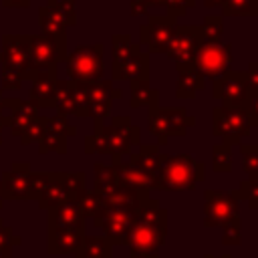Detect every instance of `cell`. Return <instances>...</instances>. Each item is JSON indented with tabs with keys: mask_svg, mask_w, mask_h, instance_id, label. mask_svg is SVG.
<instances>
[{
	"mask_svg": "<svg viewBox=\"0 0 258 258\" xmlns=\"http://www.w3.org/2000/svg\"><path fill=\"white\" fill-rule=\"evenodd\" d=\"M93 135L85 137V153H107L113 157V165L121 163L125 153H131L133 145H139L141 129L131 123V117L117 115L107 125L105 121H93Z\"/></svg>",
	"mask_w": 258,
	"mask_h": 258,
	"instance_id": "1",
	"label": "cell"
},
{
	"mask_svg": "<svg viewBox=\"0 0 258 258\" xmlns=\"http://www.w3.org/2000/svg\"><path fill=\"white\" fill-rule=\"evenodd\" d=\"M167 238V210L153 198H149L137 212L129 234L123 240L127 248H139L147 254H157Z\"/></svg>",
	"mask_w": 258,
	"mask_h": 258,
	"instance_id": "2",
	"label": "cell"
},
{
	"mask_svg": "<svg viewBox=\"0 0 258 258\" xmlns=\"http://www.w3.org/2000/svg\"><path fill=\"white\" fill-rule=\"evenodd\" d=\"M206 179L204 161L194 159L187 153L165 155L159 153L155 171V189L161 191H194L198 183Z\"/></svg>",
	"mask_w": 258,
	"mask_h": 258,
	"instance_id": "3",
	"label": "cell"
},
{
	"mask_svg": "<svg viewBox=\"0 0 258 258\" xmlns=\"http://www.w3.org/2000/svg\"><path fill=\"white\" fill-rule=\"evenodd\" d=\"M196 117L187 115L185 107H147V129L157 137L159 145H167L171 135L183 137L189 127H196Z\"/></svg>",
	"mask_w": 258,
	"mask_h": 258,
	"instance_id": "4",
	"label": "cell"
},
{
	"mask_svg": "<svg viewBox=\"0 0 258 258\" xmlns=\"http://www.w3.org/2000/svg\"><path fill=\"white\" fill-rule=\"evenodd\" d=\"M105 46L101 42L95 44H83L73 48V52H67L64 58V71L69 81L79 83H93L103 79L105 75Z\"/></svg>",
	"mask_w": 258,
	"mask_h": 258,
	"instance_id": "5",
	"label": "cell"
},
{
	"mask_svg": "<svg viewBox=\"0 0 258 258\" xmlns=\"http://www.w3.org/2000/svg\"><path fill=\"white\" fill-rule=\"evenodd\" d=\"M250 119L244 107H224L212 109V135L220 137L226 145H240L242 137H250Z\"/></svg>",
	"mask_w": 258,
	"mask_h": 258,
	"instance_id": "6",
	"label": "cell"
},
{
	"mask_svg": "<svg viewBox=\"0 0 258 258\" xmlns=\"http://www.w3.org/2000/svg\"><path fill=\"white\" fill-rule=\"evenodd\" d=\"M67 58V32L62 34H30V69H50Z\"/></svg>",
	"mask_w": 258,
	"mask_h": 258,
	"instance_id": "7",
	"label": "cell"
},
{
	"mask_svg": "<svg viewBox=\"0 0 258 258\" xmlns=\"http://www.w3.org/2000/svg\"><path fill=\"white\" fill-rule=\"evenodd\" d=\"M240 218V200L238 191H220V189H206L204 191V226L216 228L224 226L232 220Z\"/></svg>",
	"mask_w": 258,
	"mask_h": 258,
	"instance_id": "8",
	"label": "cell"
},
{
	"mask_svg": "<svg viewBox=\"0 0 258 258\" xmlns=\"http://www.w3.org/2000/svg\"><path fill=\"white\" fill-rule=\"evenodd\" d=\"M177 18L169 14H149L147 24L139 26V44L147 48V54L165 52L175 30Z\"/></svg>",
	"mask_w": 258,
	"mask_h": 258,
	"instance_id": "9",
	"label": "cell"
},
{
	"mask_svg": "<svg viewBox=\"0 0 258 258\" xmlns=\"http://www.w3.org/2000/svg\"><path fill=\"white\" fill-rule=\"evenodd\" d=\"M232 44L226 42H202L196 56H194V64L196 69L202 73V77H210V79H218L222 73H226L232 67Z\"/></svg>",
	"mask_w": 258,
	"mask_h": 258,
	"instance_id": "10",
	"label": "cell"
},
{
	"mask_svg": "<svg viewBox=\"0 0 258 258\" xmlns=\"http://www.w3.org/2000/svg\"><path fill=\"white\" fill-rule=\"evenodd\" d=\"M212 97L222 101L224 107H246V103L250 99L246 71L228 69L218 79H214Z\"/></svg>",
	"mask_w": 258,
	"mask_h": 258,
	"instance_id": "11",
	"label": "cell"
},
{
	"mask_svg": "<svg viewBox=\"0 0 258 258\" xmlns=\"http://www.w3.org/2000/svg\"><path fill=\"white\" fill-rule=\"evenodd\" d=\"M133 220H135V212H131L127 208H119V206H107L103 216L93 224H95V228L103 230V236L113 246H123V240L129 234Z\"/></svg>",
	"mask_w": 258,
	"mask_h": 258,
	"instance_id": "12",
	"label": "cell"
},
{
	"mask_svg": "<svg viewBox=\"0 0 258 258\" xmlns=\"http://www.w3.org/2000/svg\"><path fill=\"white\" fill-rule=\"evenodd\" d=\"M202 42H204V34H202L200 26H175L165 54L175 64L191 62Z\"/></svg>",
	"mask_w": 258,
	"mask_h": 258,
	"instance_id": "13",
	"label": "cell"
},
{
	"mask_svg": "<svg viewBox=\"0 0 258 258\" xmlns=\"http://www.w3.org/2000/svg\"><path fill=\"white\" fill-rule=\"evenodd\" d=\"M26 79L32 83L28 93V103L40 109H50L54 105V91H56V67L50 69H36L28 71Z\"/></svg>",
	"mask_w": 258,
	"mask_h": 258,
	"instance_id": "14",
	"label": "cell"
},
{
	"mask_svg": "<svg viewBox=\"0 0 258 258\" xmlns=\"http://www.w3.org/2000/svg\"><path fill=\"white\" fill-rule=\"evenodd\" d=\"M0 64L24 73L26 79V73L30 69V34H4Z\"/></svg>",
	"mask_w": 258,
	"mask_h": 258,
	"instance_id": "15",
	"label": "cell"
},
{
	"mask_svg": "<svg viewBox=\"0 0 258 258\" xmlns=\"http://www.w3.org/2000/svg\"><path fill=\"white\" fill-rule=\"evenodd\" d=\"M30 163L28 161H12L10 169L0 175L4 198L6 200H28V179H30Z\"/></svg>",
	"mask_w": 258,
	"mask_h": 258,
	"instance_id": "16",
	"label": "cell"
},
{
	"mask_svg": "<svg viewBox=\"0 0 258 258\" xmlns=\"http://www.w3.org/2000/svg\"><path fill=\"white\" fill-rule=\"evenodd\" d=\"M85 228H60V230H46V252L50 256H67L77 254L83 238Z\"/></svg>",
	"mask_w": 258,
	"mask_h": 258,
	"instance_id": "17",
	"label": "cell"
},
{
	"mask_svg": "<svg viewBox=\"0 0 258 258\" xmlns=\"http://www.w3.org/2000/svg\"><path fill=\"white\" fill-rule=\"evenodd\" d=\"M85 216L77 204V200H64L56 208L48 210L46 218V230H60V228H85Z\"/></svg>",
	"mask_w": 258,
	"mask_h": 258,
	"instance_id": "18",
	"label": "cell"
},
{
	"mask_svg": "<svg viewBox=\"0 0 258 258\" xmlns=\"http://www.w3.org/2000/svg\"><path fill=\"white\" fill-rule=\"evenodd\" d=\"M177 83H175V97L177 99H194L198 91L204 89L206 79L196 69L194 62H177L175 64Z\"/></svg>",
	"mask_w": 258,
	"mask_h": 258,
	"instance_id": "19",
	"label": "cell"
},
{
	"mask_svg": "<svg viewBox=\"0 0 258 258\" xmlns=\"http://www.w3.org/2000/svg\"><path fill=\"white\" fill-rule=\"evenodd\" d=\"M115 171H117V177H119V183L123 189H131V191H151L155 189V177L149 175L147 171L131 165L129 161L127 163H117L115 165Z\"/></svg>",
	"mask_w": 258,
	"mask_h": 258,
	"instance_id": "20",
	"label": "cell"
},
{
	"mask_svg": "<svg viewBox=\"0 0 258 258\" xmlns=\"http://www.w3.org/2000/svg\"><path fill=\"white\" fill-rule=\"evenodd\" d=\"M113 81H133V79H149V54L137 52L121 64H111Z\"/></svg>",
	"mask_w": 258,
	"mask_h": 258,
	"instance_id": "21",
	"label": "cell"
},
{
	"mask_svg": "<svg viewBox=\"0 0 258 258\" xmlns=\"http://www.w3.org/2000/svg\"><path fill=\"white\" fill-rule=\"evenodd\" d=\"M93 173H95V183H93V191L107 202L115 191L121 189L115 165H105V163H95L93 165Z\"/></svg>",
	"mask_w": 258,
	"mask_h": 258,
	"instance_id": "22",
	"label": "cell"
},
{
	"mask_svg": "<svg viewBox=\"0 0 258 258\" xmlns=\"http://www.w3.org/2000/svg\"><path fill=\"white\" fill-rule=\"evenodd\" d=\"M64 200H69V194H67L64 181H62V171H50V179H48L42 196L36 200L38 208L48 212V210L56 208L58 204H62Z\"/></svg>",
	"mask_w": 258,
	"mask_h": 258,
	"instance_id": "23",
	"label": "cell"
},
{
	"mask_svg": "<svg viewBox=\"0 0 258 258\" xmlns=\"http://www.w3.org/2000/svg\"><path fill=\"white\" fill-rule=\"evenodd\" d=\"M8 115H10V133L16 135V137H20L24 133V129L32 121H36L40 117V111L34 105H30L28 101H22L20 99V103L12 111H8Z\"/></svg>",
	"mask_w": 258,
	"mask_h": 258,
	"instance_id": "24",
	"label": "cell"
},
{
	"mask_svg": "<svg viewBox=\"0 0 258 258\" xmlns=\"http://www.w3.org/2000/svg\"><path fill=\"white\" fill-rule=\"evenodd\" d=\"M131 83V97H129V105L133 109L139 107H151V105H159V93L155 89L149 87V79H133Z\"/></svg>",
	"mask_w": 258,
	"mask_h": 258,
	"instance_id": "25",
	"label": "cell"
},
{
	"mask_svg": "<svg viewBox=\"0 0 258 258\" xmlns=\"http://www.w3.org/2000/svg\"><path fill=\"white\" fill-rule=\"evenodd\" d=\"M75 256H79V258H113V244L105 236H87L85 234L83 244Z\"/></svg>",
	"mask_w": 258,
	"mask_h": 258,
	"instance_id": "26",
	"label": "cell"
},
{
	"mask_svg": "<svg viewBox=\"0 0 258 258\" xmlns=\"http://www.w3.org/2000/svg\"><path fill=\"white\" fill-rule=\"evenodd\" d=\"M38 26H40V32L44 34H62L69 28L62 14L50 4H44L38 8Z\"/></svg>",
	"mask_w": 258,
	"mask_h": 258,
	"instance_id": "27",
	"label": "cell"
},
{
	"mask_svg": "<svg viewBox=\"0 0 258 258\" xmlns=\"http://www.w3.org/2000/svg\"><path fill=\"white\" fill-rule=\"evenodd\" d=\"M129 163L147 171L149 175L155 177L157 171V163H159V145H147V143H139L137 153H133L129 157Z\"/></svg>",
	"mask_w": 258,
	"mask_h": 258,
	"instance_id": "28",
	"label": "cell"
},
{
	"mask_svg": "<svg viewBox=\"0 0 258 258\" xmlns=\"http://www.w3.org/2000/svg\"><path fill=\"white\" fill-rule=\"evenodd\" d=\"M87 93H89V105L91 103H113L115 99L123 97L121 89H117L113 81H105V79L87 83Z\"/></svg>",
	"mask_w": 258,
	"mask_h": 258,
	"instance_id": "29",
	"label": "cell"
},
{
	"mask_svg": "<svg viewBox=\"0 0 258 258\" xmlns=\"http://www.w3.org/2000/svg\"><path fill=\"white\" fill-rule=\"evenodd\" d=\"M111 50H113V64H121L123 60L137 54L141 50V44L133 42L129 34H113L111 36Z\"/></svg>",
	"mask_w": 258,
	"mask_h": 258,
	"instance_id": "30",
	"label": "cell"
},
{
	"mask_svg": "<svg viewBox=\"0 0 258 258\" xmlns=\"http://www.w3.org/2000/svg\"><path fill=\"white\" fill-rule=\"evenodd\" d=\"M77 204H79V208H81V212H83V216L85 218H93V222H97L101 216H103V212H105V202L91 189H85L79 198H77Z\"/></svg>",
	"mask_w": 258,
	"mask_h": 258,
	"instance_id": "31",
	"label": "cell"
},
{
	"mask_svg": "<svg viewBox=\"0 0 258 258\" xmlns=\"http://www.w3.org/2000/svg\"><path fill=\"white\" fill-rule=\"evenodd\" d=\"M222 16H258V0H224Z\"/></svg>",
	"mask_w": 258,
	"mask_h": 258,
	"instance_id": "32",
	"label": "cell"
},
{
	"mask_svg": "<svg viewBox=\"0 0 258 258\" xmlns=\"http://www.w3.org/2000/svg\"><path fill=\"white\" fill-rule=\"evenodd\" d=\"M71 99H73V115H75V117H89V93H87V83L71 81Z\"/></svg>",
	"mask_w": 258,
	"mask_h": 258,
	"instance_id": "33",
	"label": "cell"
},
{
	"mask_svg": "<svg viewBox=\"0 0 258 258\" xmlns=\"http://www.w3.org/2000/svg\"><path fill=\"white\" fill-rule=\"evenodd\" d=\"M204 42H220L224 34V16L222 14H208L204 16V22L200 24Z\"/></svg>",
	"mask_w": 258,
	"mask_h": 258,
	"instance_id": "34",
	"label": "cell"
},
{
	"mask_svg": "<svg viewBox=\"0 0 258 258\" xmlns=\"http://www.w3.org/2000/svg\"><path fill=\"white\" fill-rule=\"evenodd\" d=\"M212 171L230 173L232 171V147L226 143H216L212 147Z\"/></svg>",
	"mask_w": 258,
	"mask_h": 258,
	"instance_id": "35",
	"label": "cell"
},
{
	"mask_svg": "<svg viewBox=\"0 0 258 258\" xmlns=\"http://www.w3.org/2000/svg\"><path fill=\"white\" fill-rule=\"evenodd\" d=\"M36 145H38V153L40 155H46V153L64 155L67 153V137L58 135V133H52V131H44V135L40 137V141Z\"/></svg>",
	"mask_w": 258,
	"mask_h": 258,
	"instance_id": "36",
	"label": "cell"
},
{
	"mask_svg": "<svg viewBox=\"0 0 258 258\" xmlns=\"http://www.w3.org/2000/svg\"><path fill=\"white\" fill-rule=\"evenodd\" d=\"M62 181H64L69 200H77L87 189V175L83 171H62Z\"/></svg>",
	"mask_w": 258,
	"mask_h": 258,
	"instance_id": "37",
	"label": "cell"
},
{
	"mask_svg": "<svg viewBox=\"0 0 258 258\" xmlns=\"http://www.w3.org/2000/svg\"><path fill=\"white\" fill-rule=\"evenodd\" d=\"M240 153H242V167L248 173V177L258 179V145L240 143Z\"/></svg>",
	"mask_w": 258,
	"mask_h": 258,
	"instance_id": "38",
	"label": "cell"
},
{
	"mask_svg": "<svg viewBox=\"0 0 258 258\" xmlns=\"http://www.w3.org/2000/svg\"><path fill=\"white\" fill-rule=\"evenodd\" d=\"M236 191H238V200H246L250 210H258V179L254 177L242 179Z\"/></svg>",
	"mask_w": 258,
	"mask_h": 258,
	"instance_id": "39",
	"label": "cell"
},
{
	"mask_svg": "<svg viewBox=\"0 0 258 258\" xmlns=\"http://www.w3.org/2000/svg\"><path fill=\"white\" fill-rule=\"evenodd\" d=\"M42 119H44V131H52V133H58V135H64V137L77 133V127L71 125L67 121V117H62L58 113L52 115V117H42Z\"/></svg>",
	"mask_w": 258,
	"mask_h": 258,
	"instance_id": "40",
	"label": "cell"
},
{
	"mask_svg": "<svg viewBox=\"0 0 258 258\" xmlns=\"http://www.w3.org/2000/svg\"><path fill=\"white\" fill-rule=\"evenodd\" d=\"M50 179V171H32L28 179V200H38Z\"/></svg>",
	"mask_w": 258,
	"mask_h": 258,
	"instance_id": "41",
	"label": "cell"
},
{
	"mask_svg": "<svg viewBox=\"0 0 258 258\" xmlns=\"http://www.w3.org/2000/svg\"><path fill=\"white\" fill-rule=\"evenodd\" d=\"M0 81H2V89L4 91H18L26 79H24V73H20L16 69H10V67H2Z\"/></svg>",
	"mask_w": 258,
	"mask_h": 258,
	"instance_id": "42",
	"label": "cell"
},
{
	"mask_svg": "<svg viewBox=\"0 0 258 258\" xmlns=\"http://www.w3.org/2000/svg\"><path fill=\"white\" fill-rule=\"evenodd\" d=\"M46 4L54 6L62 14L67 26H75L77 24V10H75L77 0H46Z\"/></svg>",
	"mask_w": 258,
	"mask_h": 258,
	"instance_id": "43",
	"label": "cell"
},
{
	"mask_svg": "<svg viewBox=\"0 0 258 258\" xmlns=\"http://www.w3.org/2000/svg\"><path fill=\"white\" fill-rule=\"evenodd\" d=\"M242 234H240V218L228 222L222 226V244L224 246H240Z\"/></svg>",
	"mask_w": 258,
	"mask_h": 258,
	"instance_id": "44",
	"label": "cell"
},
{
	"mask_svg": "<svg viewBox=\"0 0 258 258\" xmlns=\"http://www.w3.org/2000/svg\"><path fill=\"white\" fill-rule=\"evenodd\" d=\"M42 135H44V119H42V117H38L36 121H32V123L24 129V133L20 135V143H22V145L38 143Z\"/></svg>",
	"mask_w": 258,
	"mask_h": 258,
	"instance_id": "45",
	"label": "cell"
},
{
	"mask_svg": "<svg viewBox=\"0 0 258 258\" xmlns=\"http://www.w3.org/2000/svg\"><path fill=\"white\" fill-rule=\"evenodd\" d=\"M20 244H22V238L16 236L12 228L6 226L0 218V250H12L14 246H20Z\"/></svg>",
	"mask_w": 258,
	"mask_h": 258,
	"instance_id": "46",
	"label": "cell"
},
{
	"mask_svg": "<svg viewBox=\"0 0 258 258\" xmlns=\"http://www.w3.org/2000/svg\"><path fill=\"white\" fill-rule=\"evenodd\" d=\"M196 6V0H165L163 2V8L167 10L169 16L177 18V16H185L189 8Z\"/></svg>",
	"mask_w": 258,
	"mask_h": 258,
	"instance_id": "47",
	"label": "cell"
},
{
	"mask_svg": "<svg viewBox=\"0 0 258 258\" xmlns=\"http://www.w3.org/2000/svg\"><path fill=\"white\" fill-rule=\"evenodd\" d=\"M246 79H248V91L250 97L258 95V60H252L246 69Z\"/></svg>",
	"mask_w": 258,
	"mask_h": 258,
	"instance_id": "48",
	"label": "cell"
},
{
	"mask_svg": "<svg viewBox=\"0 0 258 258\" xmlns=\"http://www.w3.org/2000/svg\"><path fill=\"white\" fill-rule=\"evenodd\" d=\"M244 109H246V113H248V119H250V127H258V95L250 97Z\"/></svg>",
	"mask_w": 258,
	"mask_h": 258,
	"instance_id": "49",
	"label": "cell"
},
{
	"mask_svg": "<svg viewBox=\"0 0 258 258\" xmlns=\"http://www.w3.org/2000/svg\"><path fill=\"white\" fill-rule=\"evenodd\" d=\"M147 10H149V6H147L143 0H131V4H129L131 16H145Z\"/></svg>",
	"mask_w": 258,
	"mask_h": 258,
	"instance_id": "50",
	"label": "cell"
},
{
	"mask_svg": "<svg viewBox=\"0 0 258 258\" xmlns=\"http://www.w3.org/2000/svg\"><path fill=\"white\" fill-rule=\"evenodd\" d=\"M4 8H28L30 0H0Z\"/></svg>",
	"mask_w": 258,
	"mask_h": 258,
	"instance_id": "51",
	"label": "cell"
},
{
	"mask_svg": "<svg viewBox=\"0 0 258 258\" xmlns=\"http://www.w3.org/2000/svg\"><path fill=\"white\" fill-rule=\"evenodd\" d=\"M129 258H159L157 254H147L139 248H129Z\"/></svg>",
	"mask_w": 258,
	"mask_h": 258,
	"instance_id": "52",
	"label": "cell"
},
{
	"mask_svg": "<svg viewBox=\"0 0 258 258\" xmlns=\"http://www.w3.org/2000/svg\"><path fill=\"white\" fill-rule=\"evenodd\" d=\"M0 101H2V93H0ZM0 127L4 129V127H10V115L2 109V105H0Z\"/></svg>",
	"mask_w": 258,
	"mask_h": 258,
	"instance_id": "53",
	"label": "cell"
},
{
	"mask_svg": "<svg viewBox=\"0 0 258 258\" xmlns=\"http://www.w3.org/2000/svg\"><path fill=\"white\" fill-rule=\"evenodd\" d=\"M224 0H204V6L206 8H214V6H222Z\"/></svg>",
	"mask_w": 258,
	"mask_h": 258,
	"instance_id": "54",
	"label": "cell"
},
{
	"mask_svg": "<svg viewBox=\"0 0 258 258\" xmlns=\"http://www.w3.org/2000/svg\"><path fill=\"white\" fill-rule=\"evenodd\" d=\"M143 2L151 8V6H163V2H165V0H143Z\"/></svg>",
	"mask_w": 258,
	"mask_h": 258,
	"instance_id": "55",
	"label": "cell"
},
{
	"mask_svg": "<svg viewBox=\"0 0 258 258\" xmlns=\"http://www.w3.org/2000/svg\"><path fill=\"white\" fill-rule=\"evenodd\" d=\"M0 258H12V250H0Z\"/></svg>",
	"mask_w": 258,
	"mask_h": 258,
	"instance_id": "56",
	"label": "cell"
},
{
	"mask_svg": "<svg viewBox=\"0 0 258 258\" xmlns=\"http://www.w3.org/2000/svg\"><path fill=\"white\" fill-rule=\"evenodd\" d=\"M4 200H6L4 198V187H2V181H0V208L4 206Z\"/></svg>",
	"mask_w": 258,
	"mask_h": 258,
	"instance_id": "57",
	"label": "cell"
},
{
	"mask_svg": "<svg viewBox=\"0 0 258 258\" xmlns=\"http://www.w3.org/2000/svg\"><path fill=\"white\" fill-rule=\"evenodd\" d=\"M204 258H232L230 254H222V256H214V254H206Z\"/></svg>",
	"mask_w": 258,
	"mask_h": 258,
	"instance_id": "58",
	"label": "cell"
},
{
	"mask_svg": "<svg viewBox=\"0 0 258 258\" xmlns=\"http://www.w3.org/2000/svg\"><path fill=\"white\" fill-rule=\"evenodd\" d=\"M0 145H2V127H0Z\"/></svg>",
	"mask_w": 258,
	"mask_h": 258,
	"instance_id": "59",
	"label": "cell"
},
{
	"mask_svg": "<svg viewBox=\"0 0 258 258\" xmlns=\"http://www.w3.org/2000/svg\"><path fill=\"white\" fill-rule=\"evenodd\" d=\"M75 258H79V256H75Z\"/></svg>",
	"mask_w": 258,
	"mask_h": 258,
	"instance_id": "60",
	"label": "cell"
},
{
	"mask_svg": "<svg viewBox=\"0 0 258 258\" xmlns=\"http://www.w3.org/2000/svg\"><path fill=\"white\" fill-rule=\"evenodd\" d=\"M256 145H258V143H256Z\"/></svg>",
	"mask_w": 258,
	"mask_h": 258,
	"instance_id": "61",
	"label": "cell"
}]
</instances>
